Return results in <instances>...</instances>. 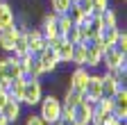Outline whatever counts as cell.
<instances>
[{
	"label": "cell",
	"mask_w": 127,
	"mask_h": 125,
	"mask_svg": "<svg viewBox=\"0 0 127 125\" xmlns=\"http://www.w3.org/2000/svg\"><path fill=\"white\" fill-rule=\"evenodd\" d=\"M109 68H127V55L116 50L114 45L102 52V71H109Z\"/></svg>",
	"instance_id": "4"
},
{
	"label": "cell",
	"mask_w": 127,
	"mask_h": 125,
	"mask_svg": "<svg viewBox=\"0 0 127 125\" xmlns=\"http://www.w3.org/2000/svg\"><path fill=\"white\" fill-rule=\"evenodd\" d=\"M116 125H127V121H116Z\"/></svg>",
	"instance_id": "29"
},
{
	"label": "cell",
	"mask_w": 127,
	"mask_h": 125,
	"mask_svg": "<svg viewBox=\"0 0 127 125\" xmlns=\"http://www.w3.org/2000/svg\"><path fill=\"white\" fill-rule=\"evenodd\" d=\"M93 112H95V105L84 100V102H79L75 107V121L79 125H91V118H93Z\"/></svg>",
	"instance_id": "11"
},
{
	"label": "cell",
	"mask_w": 127,
	"mask_h": 125,
	"mask_svg": "<svg viewBox=\"0 0 127 125\" xmlns=\"http://www.w3.org/2000/svg\"><path fill=\"white\" fill-rule=\"evenodd\" d=\"M95 109L102 112V114H111V112H114V100H111V98H100L98 102H95Z\"/></svg>",
	"instance_id": "22"
},
{
	"label": "cell",
	"mask_w": 127,
	"mask_h": 125,
	"mask_svg": "<svg viewBox=\"0 0 127 125\" xmlns=\"http://www.w3.org/2000/svg\"><path fill=\"white\" fill-rule=\"evenodd\" d=\"M23 125H48V123H45L39 114H30V116L25 118V123H23Z\"/></svg>",
	"instance_id": "26"
},
{
	"label": "cell",
	"mask_w": 127,
	"mask_h": 125,
	"mask_svg": "<svg viewBox=\"0 0 127 125\" xmlns=\"http://www.w3.org/2000/svg\"><path fill=\"white\" fill-rule=\"evenodd\" d=\"M84 93L82 91H75L70 86H66V91H64V96H61V105H66V107H77L79 102H84Z\"/></svg>",
	"instance_id": "15"
},
{
	"label": "cell",
	"mask_w": 127,
	"mask_h": 125,
	"mask_svg": "<svg viewBox=\"0 0 127 125\" xmlns=\"http://www.w3.org/2000/svg\"><path fill=\"white\" fill-rule=\"evenodd\" d=\"M114 48L127 55V32H125V27L118 32V39H116V43H114Z\"/></svg>",
	"instance_id": "23"
},
{
	"label": "cell",
	"mask_w": 127,
	"mask_h": 125,
	"mask_svg": "<svg viewBox=\"0 0 127 125\" xmlns=\"http://www.w3.org/2000/svg\"><path fill=\"white\" fill-rule=\"evenodd\" d=\"M64 123H73L75 121V107H66V105H61V118Z\"/></svg>",
	"instance_id": "24"
},
{
	"label": "cell",
	"mask_w": 127,
	"mask_h": 125,
	"mask_svg": "<svg viewBox=\"0 0 127 125\" xmlns=\"http://www.w3.org/2000/svg\"><path fill=\"white\" fill-rule=\"evenodd\" d=\"M84 66L89 71H100L102 68V52L95 48L93 43H89V48H86V59H84Z\"/></svg>",
	"instance_id": "13"
},
{
	"label": "cell",
	"mask_w": 127,
	"mask_h": 125,
	"mask_svg": "<svg viewBox=\"0 0 127 125\" xmlns=\"http://www.w3.org/2000/svg\"><path fill=\"white\" fill-rule=\"evenodd\" d=\"M9 100V96H7V91H0V109H2V105Z\"/></svg>",
	"instance_id": "27"
},
{
	"label": "cell",
	"mask_w": 127,
	"mask_h": 125,
	"mask_svg": "<svg viewBox=\"0 0 127 125\" xmlns=\"http://www.w3.org/2000/svg\"><path fill=\"white\" fill-rule=\"evenodd\" d=\"M107 7H111L109 0H93V14H102Z\"/></svg>",
	"instance_id": "25"
},
{
	"label": "cell",
	"mask_w": 127,
	"mask_h": 125,
	"mask_svg": "<svg viewBox=\"0 0 127 125\" xmlns=\"http://www.w3.org/2000/svg\"><path fill=\"white\" fill-rule=\"evenodd\" d=\"M100 25L102 27H120V18H118V11L114 7H107L102 14H98Z\"/></svg>",
	"instance_id": "14"
},
{
	"label": "cell",
	"mask_w": 127,
	"mask_h": 125,
	"mask_svg": "<svg viewBox=\"0 0 127 125\" xmlns=\"http://www.w3.org/2000/svg\"><path fill=\"white\" fill-rule=\"evenodd\" d=\"M0 125H11V123H9V121H7V118H5L2 114H0Z\"/></svg>",
	"instance_id": "28"
},
{
	"label": "cell",
	"mask_w": 127,
	"mask_h": 125,
	"mask_svg": "<svg viewBox=\"0 0 127 125\" xmlns=\"http://www.w3.org/2000/svg\"><path fill=\"white\" fill-rule=\"evenodd\" d=\"M89 75H91V71L86 68V66H73V71L68 73V84L66 86H70V89H75V91H82L84 93V89H86V82H89Z\"/></svg>",
	"instance_id": "6"
},
{
	"label": "cell",
	"mask_w": 127,
	"mask_h": 125,
	"mask_svg": "<svg viewBox=\"0 0 127 125\" xmlns=\"http://www.w3.org/2000/svg\"><path fill=\"white\" fill-rule=\"evenodd\" d=\"M70 2H73V5H75V2H79V0H70Z\"/></svg>",
	"instance_id": "33"
},
{
	"label": "cell",
	"mask_w": 127,
	"mask_h": 125,
	"mask_svg": "<svg viewBox=\"0 0 127 125\" xmlns=\"http://www.w3.org/2000/svg\"><path fill=\"white\" fill-rule=\"evenodd\" d=\"M70 0H48V7H50L52 14H57V16H61V14H66L70 9Z\"/></svg>",
	"instance_id": "19"
},
{
	"label": "cell",
	"mask_w": 127,
	"mask_h": 125,
	"mask_svg": "<svg viewBox=\"0 0 127 125\" xmlns=\"http://www.w3.org/2000/svg\"><path fill=\"white\" fill-rule=\"evenodd\" d=\"M55 125H68V123H64V121H57V123H55Z\"/></svg>",
	"instance_id": "30"
},
{
	"label": "cell",
	"mask_w": 127,
	"mask_h": 125,
	"mask_svg": "<svg viewBox=\"0 0 127 125\" xmlns=\"http://www.w3.org/2000/svg\"><path fill=\"white\" fill-rule=\"evenodd\" d=\"M0 91H2V80H0Z\"/></svg>",
	"instance_id": "32"
},
{
	"label": "cell",
	"mask_w": 127,
	"mask_h": 125,
	"mask_svg": "<svg viewBox=\"0 0 127 125\" xmlns=\"http://www.w3.org/2000/svg\"><path fill=\"white\" fill-rule=\"evenodd\" d=\"M14 18H16V7L9 2V0H0V30L11 27Z\"/></svg>",
	"instance_id": "10"
},
{
	"label": "cell",
	"mask_w": 127,
	"mask_h": 125,
	"mask_svg": "<svg viewBox=\"0 0 127 125\" xmlns=\"http://www.w3.org/2000/svg\"><path fill=\"white\" fill-rule=\"evenodd\" d=\"M18 30H16V25H11V27H7V30H0V50H2L5 55H9L11 50H14V43H16V39H18Z\"/></svg>",
	"instance_id": "9"
},
{
	"label": "cell",
	"mask_w": 127,
	"mask_h": 125,
	"mask_svg": "<svg viewBox=\"0 0 127 125\" xmlns=\"http://www.w3.org/2000/svg\"><path fill=\"white\" fill-rule=\"evenodd\" d=\"M86 48H89V43H73V55H70V64L73 66H84Z\"/></svg>",
	"instance_id": "16"
},
{
	"label": "cell",
	"mask_w": 127,
	"mask_h": 125,
	"mask_svg": "<svg viewBox=\"0 0 127 125\" xmlns=\"http://www.w3.org/2000/svg\"><path fill=\"white\" fill-rule=\"evenodd\" d=\"M68 125H79V123H77V121H73V123H68Z\"/></svg>",
	"instance_id": "31"
},
{
	"label": "cell",
	"mask_w": 127,
	"mask_h": 125,
	"mask_svg": "<svg viewBox=\"0 0 127 125\" xmlns=\"http://www.w3.org/2000/svg\"><path fill=\"white\" fill-rule=\"evenodd\" d=\"M36 59H39V64H41V68H43V73L45 75H55L57 71H59V59H57V52L48 45L45 50H41L39 55H36Z\"/></svg>",
	"instance_id": "7"
},
{
	"label": "cell",
	"mask_w": 127,
	"mask_h": 125,
	"mask_svg": "<svg viewBox=\"0 0 127 125\" xmlns=\"http://www.w3.org/2000/svg\"><path fill=\"white\" fill-rule=\"evenodd\" d=\"M120 86H127V84H118V82L111 80V77L102 75V98H114V93H116Z\"/></svg>",
	"instance_id": "17"
},
{
	"label": "cell",
	"mask_w": 127,
	"mask_h": 125,
	"mask_svg": "<svg viewBox=\"0 0 127 125\" xmlns=\"http://www.w3.org/2000/svg\"><path fill=\"white\" fill-rule=\"evenodd\" d=\"M66 16L73 21V25H84V23H86V16H89V14H84L79 5H70V9L66 11Z\"/></svg>",
	"instance_id": "18"
},
{
	"label": "cell",
	"mask_w": 127,
	"mask_h": 125,
	"mask_svg": "<svg viewBox=\"0 0 127 125\" xmlns=\"http://www.w3.org/2000/svg\"><path fill=\"white\" fill-rule=\"evenodd\" d=\"M25 37H27V48H30V55H32V57H36L41 50L48 48V39L41 34L39 25H32L27 32H25Z\"/></svg>",
	"instance_id": "5"
},
{
	"label": "cell",
	"mask_w": 127,
	"mask_h": 125,
	"mask_svg": "<svg viewBox=\"0 0 127 125\" xmlns=\"http://www.w3.org/2000/svg\"><path fill=\"white\" fill-rule=\"evenodd\" d=\"M123 2H125V0H123Z\"/></svg>",
	"instance_id": "34"
},
{
	"label": "cell",
	"mask_w": 127,
	"mask_h": 125,
	"mask_svg": "<svg viewBox=\"0 0 127 125\" xmlns=\"http://www.w3.org/2000/svg\"><path fill=\"white\" fill-rule=\"evenodd\" d=\"M43 84L41 80H27L25 77V89H23V107H36L43 98Z\"/></svg>",
	"instance_id": "2"
},
{
	"label": "cell",
	"mask_w": 127,
	"mask_h": 125,
	"mask_svg": "<svg viewBox=\"0 0 127 125\" xmlns=\"http://www.w3.org/2000/svg\"><path fill=\"white\" fill-rule=\"evenodd\" d=\"M57 27H59V34L64 37V34H66L68 30L73 27V21L66 16V14H61V16H57Z\"/></svg>",
	"instance_id": "21"
},
{
	"label": "cell",
	"mask_w": 127,
	"mask_h": 125,
	"mask_svg": "<svg viewBox=\"0 0 127 125\" xmlns=\"http://www.w3.org/2000/svg\"><path fill=\"white\" fill-rule=\"evenodd\" d=\"M64 37H66V41H70V43H86L84 41V30H82V25H73Z\"/></svg>",
	"instance_id": "20"
},
{
	"label": "cell",
	"mask_w": 127,
	"mask_h": 125,
	"mask_svg": "<svg viewBox=\"0 0 127 125\" xmlns=\"http://www.w3.org/2000/svg\"><path fill=\"white\" fill-rule=\"evenodd\" d=\"M0 114H2L11 125H16V121H18L21 118V114H23V105L21 102H16V100H7L5 105H2V109H0Z\"/></svg>",
	"instance_id": "12"
},
{
	"label": "cell",
	"mask_w": 127,
	"mask_h": 125,
	"mask_svg": "<svg viewBox=\"0 0 127 125\" xmlns=\"http://www.w3.org/2000/svg\"><path fill=\"white\" fill-rule=\"evenodd\" d=\"M36 107H39V116L48 125H55L61 118V98L57 93H43V98Z\"/></svg>",
	"instance_id": "1"
},
{
	"label": "cell",
	"mask_w": 127,
	"mask_h": 125,
	"mask_svg": "<svg viewBox=\"0 0 127 125\" xmlns=\"http://www.w3.org/2000/svg\"><path fill=\"white\" fill-rule=\"evenodd\" d=\"M84 98L89 102H93V105L102 98V73L100 71H91L89 82H86V89H84Z\"/></svg>",
	"instance_id": "3"
},
{
	"label": "cell",
	"mask_w": 127,
	"mask_h": 125,
	"mask_svg": "<svg viewBox=\"0 0 127 125\" xmlns=\"http://www.w3.org/2000/svg\"><path fill=\"white\" fill-rule=\"evenodd\" d=\"M39 30H41V34L50 41L59 34V27H57V14L52 11H43L41 14V18H39Z\"/></svg>",
	"instance_id": "8"
}]
</instances>
